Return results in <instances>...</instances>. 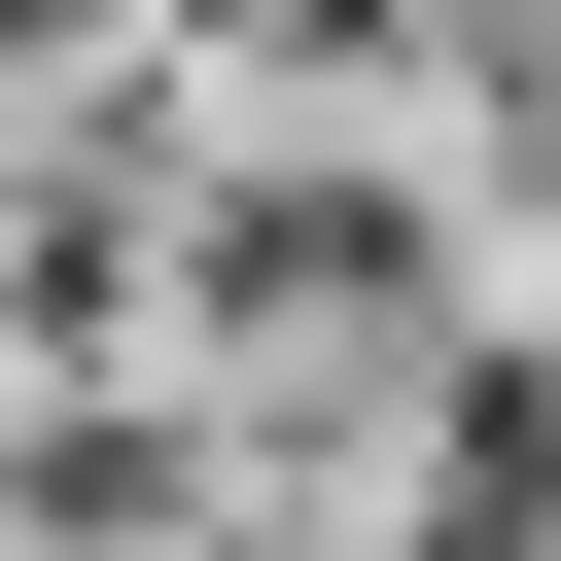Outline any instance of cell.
<instances>
[{"label": "cell", "mask_w": 561, "mask_h": 561, "mask_svg": "<svg viewBox=\"0 0 561 561\" xmlns=\"http://www.w3.org/2000/svg\"><path fill=\"white\" fill-rule=\"evenodd\" d=\"M421 140H245V175H175V280H210V351H386L421 316Z\"/></svg>", "instance_id": "cell-1"}, {"label": "cell", "mask_w": 561, "mask_h": 561, "mask_svg": "<svg viewBox=\"0 0 561 561\" xmlns=\"http://www.w3.org/2000/svg\"><path fill=\"white\" fill-rule=\"evenodd\" d=\"M175 70H316V105H386V70H421V0H175Z\"/></svg>", "instance_id": "cell-2"}]
</instances>
